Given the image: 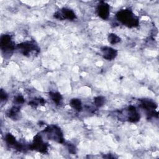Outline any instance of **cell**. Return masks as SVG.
<instances>
[{"label":"cell","instance_id":"1","mask_svg":"<svg viewBox=\"0 0 159 159\" xmlns=\"http://www.w3.org/2000/svg\"><path fill=\"white\" fill-rule=\"evenodd\" d=\"M116 16L120 22L129 27H135L139 24L138 19L129 9H124L119 11Z\"/></svg>","mask_w":159,"mask_h":159},{"label":"cell","instance_id":"2","mask_svg":"<svg viewBox=\"0 0 159 159\" xmlns=\"http://www.w3.org/2000/svg\"><path fill=\"white\" fill-rule=\"evenodd\" d=\"M44 133L48 139L53 140L58 143L63 142V137L60 129L56 126H49L44 130Z\"/></svg>","mask_w":159,"mask_h":159},{"label":"cell","instance_id":"3","mask_svg":"<svg viewBox=\"0 0 159 159\" xmlns=\"http://www.w3.org/2000/svg\"><path fill=\"white\" fill-rule=\"evenodd\" d=\"M1 48L5 53L10 52L14 48V45L12 41L11 36L9 35H4L1 38Z\"/></svg>","mask_w":159,"mask_h":159},{"label":"cell","instance_id":"4","mask_svg":"<svg viewBox=\"0 0 159 159\" xmlns=\"http://www.w3.org/2000/svg\"><path fill=\"white\" fill-rule=\"evenodd\" d=\"M31 147L33 149L36 150L39 152H42V153H45L47 150V147L46 144L43 142L42 137L39 135H37L35 137L34 142H33Z\"/></svg>","mask_w":159,"mask_h":159},{"label":"cell","instance_id":"5","mask_svg":"<svg viewBox=\"0 0 159 159\" xmlns=\"http://www.w3.org/2000/svg\"><path fill=\"white\" fill-rule=\"evenodd\" d=\"M55 17L58 19H67L69 20H73L75 19L76 16L73 11L69 9L63 8L60 11L57 12L54 15Z\"/></svg>","mask_w":159,"mask_h":159},{"label":"cell","instance_id":"6","mask_svg":"<svg viewBox=\"0 0 159 159\" xmlns=\"http://www.w3.org/2000/svg\"><path fill=\"white\" fill-rule=\"evenodd\" d=\"M19 51L24 55H29L31 52L36 50V45L32 42H24L17 45Z\"/></svg>","mask_w":159,"mask_h":159},{"label":"cell","instance_id":"7","mask_svg":"<svg viewBox=\"0 0 159 159\" xmlns=\"http://www.w3.org/2000/svg\"><path fill=\"white\" fill-rule=\"evenodd\" d=\"M98 14L100 17L103 19H106L108 17L109 14V6L107 4L104 2H101L98 5L97 9Z\"/></svg>","mask_w":159,"mask_h":159},{"label":"cell","instance_id":"8","mask_svg":"<svg viewBox=\"0 0 159 159\" xmlns=\"http://www.w3.org/2000/svg\"><path fill=\"white\" fill-rule=\"evenodd\" d=\"M101 52L103 57L107 60H113L117 56V51L111 47H104L101 48Z\"/></svg>","mask_w":159,"mask_h":159},{"label":"cell","instance_id":"9","mask_svg":"<svg viewBox=\"0 0 159 159\" xmlns=\"http://www.w3.org/2000/svg\"><path fill=\"white\" fill-rule=\"evenodd\" d=\"M127 119L132 122H136L140 119V115L137 112L135 107L130 106L127 109Z\"/></svg>","mask_w":159,"mask_h":159},{"label":"cell","instance_id":"10","mask_svg":"<svg viewBox=\"0 0 159 159\" xmlns=\"http://www.w3.org/2000/svg\"><path fill=\"white\" fill-rule=\"evenodd\" d=\"M71 106L77 111H80L82 109L81 102L78 99H73L70 101Z\"/></svg>","mask_w":159,"mask_h":159},{"label":"cell","instance_id":"11","mask_svg":"<svg viewBox=\"0 0 159 159\" xmlns=\"http://www.w3.org/2000/svg\"><path fill=\"white\" fill-rule=\"evenodd\" d=\"M6 143H7V145L13 147L14 148L16 147V145L17 143V142L16 141V139L14 138V137L13 135H12L10 134H8L6 135V139H5Z\"/></svg>","mask_w":159,"mask_h":159},{"label":"cell","instance_id":"12","mask_svg":"<svg viewBox=\"0 0 159 159\" xmlns=\"http://www.w3.org/2000/svg\"><path fill=\"white\" fill-rule=\"evenodd\" d=\"M19 108L17 107H14L9 111V112H7V116H9V117L12 119H17L19 114Z\"/></svg>","mask_w":159,"mask_h":159},{"label":"cell","instance_id":"13","mask_svg":"<svg viewBox=\"0 0 159 159\" xmlns=\"http://www.w3.org/2000/svg\"><path fill=\"white\" fill-rule=\"evenodd\" d=\"M50 96L52 99L53 101L54 102H55L57 104H60L61 100H62V97L60 93H50Z\"/></svg>","mask_w":159,"mask_h":159},{"label":"cell","instance_id":"14","mask_svg":"<svg viewBox=\"0 0 159 159\" xmlns=\"http://www.w3.org/2000/svg\"><path fill=\"white\" fill-rule=\"evenodd\" d=\"M108 39H109V42L112 44L117 43L120 40V39L119 38V37H118L117 35L114 34H109Z\"/></svg>","mask_w":159,"mask_h":159},{"label":"cell","instance_id":"15","mask_svg":"<svg viewBox=\"0 0 159 159\" xmlns=\"http://www.w3.org/2000/svg\"><path fill=\"white\" fill-rule=\"evenodd\" d=\"M104 101H105L104 98L101 97V96H98V97L94 99L95 105L98 107H101V106H102L103 104L104 103Z\"/></svg>","mask_w":159,"mask_h":159},{"label":"cell","instance_id":"16","mask_svg":"<svg viewBox=\"0 0 159 159\" xmlns=\"http://www.w3.org/2000/svg\"><path fill=\"white\" fill-rule=\"evenodd\" d=\"M14 101H15V102H16V104H22V103L24 102V98H22V96H17V97L15 98Z\"/></svg>","mask_w":159,"mask_h":159},{"label":"cell","instance_id":"17","mask_svg":"<svg viewBox=\"0 0 159 159\" xmlns=\"http://www.w3.org/2000/svg\"><path fill=\"white\" fill-rule=\"evenodd\" d=\"M7 99V94H6L5 91H4L2 89L1 91V101L6 100Z\"/></svg>","mask_w":159,"mask_h":159}]
</instances>
